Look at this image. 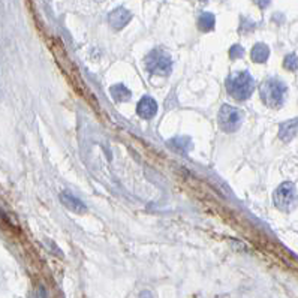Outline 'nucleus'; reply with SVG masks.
<instances>
[{
	"mask_svg": "<svg viewBox=\"0 0 298 298\" xmlns=\"http://www.w3.org/2000/svg\"><path fill=\"white\" fill-rule=\"evenodd\" d=\"M228 93L237 100H246L255 90V80L248 70H240L228 76L226 80Z\"/></svg>",
	"mask_w": 298,
	"mask_h": 298,
	"instance_id": "1",
	"label": "nucleus"
},
{
	"mask_svg": "<svg viewBox=\"0 0 298 298\" xmlns=\"http://www.w3.org/2000/svg\"><path fill=\"white\" fill-rule=\"evenodd\" d=\"M286 92H288L286 84L284 81L278 80V78H268L260 87L261 99L270 108L282 106V104L285 100V96H286Z\"/></svg>",
	"mask_w": 298,
	"mask_h": 298,
	"instance_id": "2",
	"label": "nucleus"
},
{
	"mask_svg": "<svg viewBox=\"0 0 298 298\" xmlns=\"http://www.w3.org/2000/svg\"><path fill=\"white\" fill-rule=\"evenodd\" d=\"M144 64L147 68V70L150 74H154V75H170L171 74V69H172V60H171V56L160 50V48H156L153 51H150L144 60Z\"/></svg>",
	"mask_w": 298,
	"mask_h": 298,
	"instance_id": "3",
	"label": "nucleus"
},
{
	"mask_svg": "<svg viewBox=\"0 0 298 298\" xmlns=\"http://www.w3.org/2000/svg\"><path fill=\"white\" fill-rule=\"evenodd\" d=\"M274 204L278 208H280L282 212H291L296 207L297 202V190H296V184L291 182L282 183L276 192H274Z\"/></svg>",
	"mask_w": 298,
	"mask_h": 298,
	"instance_id": "4",
	"label": "nucleus"
},
{
	"mask_svg": "<svg viewBox=\"0 0 298 298\" xmlns=\"http://www.w3.org/2000/svg\"><path fill=\"white\" fill-rule=\"evenodd\" d=\"M243 122V112L242 110L231 106V105H224L219 111V126L225 132H236Z\"/></svg>",
	"mask_w": 298,
	"mask_h": 298,
	"instance_id": "5",
	"label": "nucleus"
},
{
	"mask_svg": "<svg viewBox=\"0 0 298 298\" xmlns=\"http://www.w3.org/2000/svg\"><path fill=\"white\" fill-rule=\"evenodd\" d=\"M130 20H132V14L128 9H124V8L114 9L110 14V16H108V21H110L111 27L116 28V30H122L123 27H126Z\"/></svg>",
	"mask_w": 298,
	"mask_h": 298,
	"instance_id": "6",
	"label": "nucleus"
},
{
	"mask_svg": "<svg viewBox=\"0 0 298 298\" xmlns=\"http://www.w3.org/2000/svg\"><path fill=\"white\" fill-rule=\"evenodd\" d=\"M136 112L142 118H153L158 112V104L153 98L146 96L136 105Z\"/></svg>",
	"mask_w": 298,
	"mask_h": 298,
	"instance_id": "7",
	"label": "nucleus"
},
{
	"mask_svg": "<svg viewBox=\"0 0 298 298\" xmlns=\"http://www.w3.org/2000/svg\"><path fill=\"white\" fill-rule=\"evenodd\" d=\"M60 201L63 202V206L68 210H70V212H74L76 214H84L87 212V207L84 206V202H81V200H78L76 196L70 195L69 192H62L60 194Z\"/></svg>",
	"mask_w": 298,
	"mask_h": 298,
	"instance_id": "8",
	"label": "nucleus"
},
{
	"mask_svg": "<svg viewBox=\"0 0 298 298\" xmlns=\"http://www.w3.org/2000/svg\"><path fill=\"white\" fill-rule=\"evenodd\" d=\"M297 134V118H292L291 122H285L279 128V138L282 141H290Z\"/></svg>",
	"mask_w": 298,
	"mask_h": 298,
	"instance_id": "9",
	"label": "nucleus"
},
{
	"mask_svg": "<svg viewBox=\"0 0 298 298\" xmlns=\"http://www.w3.org/2000/svg\"><path fill=\"white\" fill-rule=\"evenodd\" d=\"M110 93L114 100L117 102H126L130 99V90L124 84H116L110 88Z\"/></svg>",
	"mask_w": 298,
	"mask_h": 298,
	"instance_id": "10",
	"label": "nucleus"
},
{
	"mask_svg": "<svg viewBox=\"0 0 298 298\" xmlns=\"http://www.w3.org/2000/svg\"><path fill=\"white\" fill-rule=\"evenodd\" d=\"M270 56V48L266 45V44H256L254 48H252V60L256 62V63H264L267 62Z\"/></svg>",
	"mask_w": 298,
	"mask_h": 298,
	"instance_id": "11",
	"label": "nucleus"
},
{
	"mask_svg": "<svg viewBox=\"0 0 298 298\" xmlns=\"http://www.w3.org/2000/svg\"><path fill=\"white\" fill-rule=\"evenodd\" d=\"M214 22H216L214 15L206 12V14H202V15L200 16V20H198V27H200V30H202V32H210V30L214 28Z\"/></svg>",
	"mask_w": 298,
	"mask_h": 298,
	"instance_id": "12",
	"label": "nucleus"
},
{
	"mask_svg": "<svg viewBox=\"0 0 298 298\" xmlns=\"http://www.w3.org/2000/svg\"><path fill=\"white\" fill-rule=\"evenodd\" d=\"M284 66H285L286 69L296 72V70H297V54H290V56H286V58H285V62H284Z\"/></svg>",
	"mask_w": 298,
	"mask_h": 298,
	"instance_id": "13",
	"label": "nucleus"
},
{
	"mask_svg": "<svg viewBox=\"0 0 298 298\" xmlns=\"http://www.w3.org/2000/svg\"><path fill=\"white\" fill-rule=\"evenodd\" d=\"M243 54H244V50H243V46H240V45H232L231 50H230V57L234 58V60L243 57Z\"/></svg>",
	"mask_w": 298,
	"mask_h": 298,
	"instance_id": "14",
	"label": "nucleus"
},
{
	"mask_svg": "<svg viewBox=\"0 0 298 298\" xmlns=\"http://www.w3.org/2000/svg\"><path fill=\"white\" fill-rule=\"evenodd\" d=\"M140 298H153V296H152L148 291H146V292H142V294H141V297Z\"/></svg>",
	"mask_w": 298,
	"mask_h": 298,
	"instance_id": "15",
	"label": "nucleus"
}]
</instances>
